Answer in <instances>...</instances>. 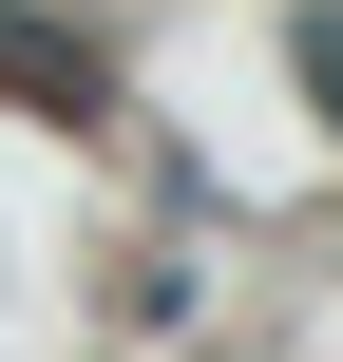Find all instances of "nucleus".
I'll use <instances>...</instances> for the list:
<instances>
[{"label": "nucleus", "mask_w": 343, "mask_h": 362, "mask_svg": "<svg viewBox=\"0 0 343 362\" xmlns=\"http://www.w3.org/2000/svg\"><path fill=\"white\" fill-rule=\"evenodd\" d=\"M306 95H325V134H343V0L306 19Z\"/></svg>", "instance_id": "obj_2"}, {"label": "nucleus", "mask_w": 343, "mask_h": 362, "mask_svg": "<svg viewBox=\"0 0 343 362\" xmlns=\"http://www.w3.org/2000/svg\"><path fill=\"white\" fill-rule=\"evenodd\" d=\"M0 76H38V95H95V57H76L57 19H0Z\"/></svg>", "instance_id": "obj_1"}]
</instances>
